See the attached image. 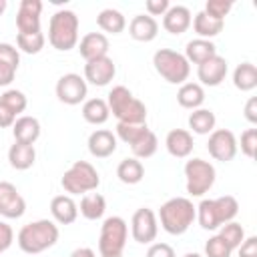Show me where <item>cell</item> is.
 <instances>
[{"mask_svg": "<svg viewBox=\"0 0 257 257\" xmlns=\"http://www.w3.org/2000/svg\"><path fill=\"white\" fill-rule=\"evenodd\" d=\"M215 167L205 159H189L185 163L187 193L191 197H203L215 185Z\"/></svg>", "mask_w": 257, "mask_h": 257, "instance_id": "9", "label": "cell"}, {"mask_svg": "<svg viewBox=\"0 0 257 257\" xmlns=\"http://www.w3.org/2000/svg\"><path fill=\"white\" fill-rule=\"evenodd\" d=\"M231 253L233 249L219 235L209 237L205 243V257H231Z\"/></svg>", "mask_w": 257, "mask_h": 257, "instance_id": "40", "label": "cell"}, {"mask_svg": "<svg viewBox=\"0 0 257 257\" xmlns=\"http://www.w3.org/2000/svg\"><path fill=\"white\" fill-rule=\"evenodd\" d=\"M0 102H4L16 116H18L20 112H24V110H26V104H28L26 94H24L22 90H16V88H8V90H4L2 96H0Z\"/></svg>", "mask_w": 257, "mask_h": 257, "instance_id": "39", "label": "cell"}, {"mask_svg": "<svg viewBox=\"0 0 257 257\" xmlns=\"http://www.w3.org/2000/svg\"><path fill=\"white\" fill-rule=\"evenodd\" d=\"M165 147L169 151V155L177 157V159H187L193 153V135L187 128H173L169 131L167 139H165Z\"/></svg>", "mask_w": 257, "mask_h": 257, "instance_id": "22", "label": "cell"}, {"mask_svg": "<svg viewBox=\"0 0 257 257\" xmlns=\"http://www.w3.org/2000/svg\"><path fill=\"white\" fill-rule=\"evenodd\" d=\"M110 116L108 104L102 98H88L82 104V118L90 124H104Z\"/></svg>", "mask_w": 257, "mask_h": 257, "instance_id": "33", "label": "cell"}, {"mask_svg": "<svg viewBox=\"0 0 257 257\" xmlns=\"http://www.w3.org/2000/svg\"><path fill=\"white\" fill-rule=\"evenodd\" d=\"M50 215L58 225H70L78 217V205L70 195H56L50 201Z\"/></svg>", "mask_w": 257, "mask_h": 257, "instance_id": "20", "label": "cell"}, {"mask_svg": "<svg viewBox=\"0 0 257 257\" xmlns=\"http://www.w3.org/2000/svg\"><path fill=\"white\" fill-rule=\"evenodd\" d=\"M62 189L72 197V195H86L98 189L100 177L98 171L88 163V161H74L68 171H64L60 179Z\"/></svg>", "mask_w": 257, "mask_h": 257, "instance_id": "6", "label": "cell"}, {"mask_svg": "<svg viewBox=\"0 0 257 257\" xmlns=\"http://www.w3.org/2000/svg\"><path fill=\"white\" fill-rule=\"evenodd\" d=\"M78 211L84 219L88 221H96L104 215L106 211V199L100 195V193H86L82 195L80 199V205H78Z\"/></svg>", "mask_w": 257, "mask_h": 257, "instance_id": "29", "label": "cell"}, {"mask_svg": "<svg viewBox=\"0 0 257 257\" xmlns=\"http://www.w3.org/2000/svg\"><path fill=\"white\" fill-rule=\"evenodd\" d=\"M177 102L183 108H201V104L205 102V88L199 82H183L177 90Z\"/></svg>", "mask_w": 257, "mask_h": 257, "instance_id": "26", "label": "cell"}, {"mask_svg": "<svg viewBox=\"0 0 257 257\" xmlns=\"http://www.w3.org/2000/svg\"><path fill=\"white\" fill-rule=\"evenodd\" d=\"M159 233V221L153 209L149 207H141L135 211L133 219H131V235L137 243H153L157 239Z\"/></svg>", "mask_w": 257, "mask_h": 257, "instance_id": "11", "label": "cell"}, {"mask_svg": "<svg viewBox=\"0 0 257 257\" xmlns=\"http://www.w3.org/2000/svg\"><path fill=\"white\" fill-rule=\"evenodd\" d=\"M193 22V16H191V10L187 6H171L165 16H163V28L169 32V34H183L189 30Z\"/></svg>", "mask_w": 257, "mask_h": 257, "instance_id": "21", "label": "cell"}, {"mask_svg": "<svg viewBox=\"0 0 257 257\" xmlns=\"http://www.w3.org/2000/svg\"><path fill=\"white\" fill-rule=\"evenodd\" d=\"M12 241H14V231H12V227H10L8 223L0 221V253H4V251L12 245Z\"/></svg>", "mask_w": 257, "mask_h": 257, "instance_id": "46", "label": "cell"}, {"mask_svg": "<svg viewBox=\"0 0 257 257\" xmlns=\"http://www.w3.org/2000/svg\"><path fill=\"white\" fill-rule=\"evenodd\" d=\"M86 92H88V86H86V80L76 74V72H68V74H62L56 82V96L60 102L64 104H80L84 102L86 98Z\"/></svg>", "mask_w": 257, "mask_h": 257, "instance_id": "12", "label": "cell"}, {"mask_svg": "<svg viewBox=\"0 0 257 257\" xmlns=\"http://www.w3.org/2000/svg\"><path fill=\"white\" fill-rule=\"evenodd\" d=\"M151 128L147 126V122H143V124H126V122H116V137L122 141V143H126L128 147L131 145H135L139 139H143L147 133H149Z\"/></svg>", "mask_w": 257, "mask_h": 257, "instance_id": "35", "label": "cell"}, {"mask_svg": "<svg viewBox=\"0 0 257 257\" xmlns=\"http://www.w3.org/2000/svg\"><path fill=\"white\" fill-rule=\"evenodd\" d=\"M12 135L16 143H24V145H34L40 137V122L36 116L30 114H22L14 120L12 124Z\"/></svg>", "mask_w": 257, "mask_h": 257, "instance_id": "24", "label": "cell"}, {"mask_svg": "<svg viewBox=\"0 0 257 257\" xmlns=\"http://www.w3.org/2000/svg\"><path fill=\"white\" fill-rule=\"evenodd\" d=\"M237 249H239V257H257V237L255 235L245 237Z\"/></svg>", "mask_w": 257, "mask_h": 257, "instance_id": "45", "label": "cell"}, {"mask_svg": "<svg viewBox=\"0 0 257 257\" xmlns=\"http://www.w3.org/2000/svg\"><path fill=\"white\" fill-rule=\"evenodd\" d=\"M227 70H229V66H227V60L223 58V56H219V54H215L213 58H209V60H205V62H201L199 66H197V76H199V84L203 86H219L223 80H225V76H227Z\"/></svg>", "mask_w": 257, "mask_h": 257, "instance_id": "16", "label": "cell"}, {"mask_svg": "<svg viewBox=\"0 0 257 257\" xmlns=\"http://www.w3.org/2000/svg\"><path fill=\"white\" fill-rule=\"evenodd\" d=\"M191 24H193V30L197 32V36H199V38H205V40H211L213 36H217V34L223 30V26H225L223 20L211 18V16L205 14L203 10L195 14V18H193Z\"/></svg>", "mask_w": 257, "mask_h": 257, "instance_id": "30", "label": "cell"}, {"mask_svg": "<svg viewBox=\"0 0 257 257\" xmlns=\"http://www.w3.org/2000/svg\"><path fill=\"white\" fill-rule=\"evenodd\" d=\"M48 42L52 48L66 52L78 44V16L72 10H58L48 24Z\"/></svg>", "mask_w": 257, "mask_h": 257, "instance_id": "5", "label": "cell"}, {"mask_svg": "<svg viewBox=\"0 0 257 257\" xmlns=\"http://www.w3.org/2000/svg\"><path fill=\"white\" fill-rule=\"evenodd\" d=\"M233 84L241 92H249L257 86V68L253 62H241L233 70Z\"/></svg>", "mask_w": 257, "mask_h": 257, "instance_id": "34", "label": "cell"}, {"mask_svg": "<svg viewBox=\"0 0 257 257\" xmlns=\"http://www.w3.org/2000/svg\"><path fill=\"white\" fill-rule=\"evenodd\" d=\"M145 8H147L149 16H165V12L171 8V4H169V0H147Z\"/></svg>", "mask_w": 257, "mask_h": 257, "instance_id": "43", "label": "cell"}, {"mask_svg": "<svg viewBox=\"0 0 257 257\" xmlns=\"http://www.w3.org/2000/svg\"><path fill=\"white\" fill-rule=\"evenodd\" d=\"M20 52L16 46L8 42H0V86H8L18 70Z\"/></svg>", "mask_w": 257, "mask_h": 257, "instance_id": "18", "label": "cell"}, {"mask_svg": "<svg viewBox=\"0 0 257 257\" xmlns=\"http://www.w3.org/2000/svg\"><path fill=\"white\" fill-rule=\"evenodd\" d=\"M217 118L211 108H195L189 114V128L195 135H211L215 131Z\"/></svg>", "mask_w": 257, "mask_h": 257, "instance_id": "31", "label": "cell"}, {"mask_svg": "<svg viewBox=\"0 0 257 257\" xmlns=\"http://www.w3.org/2000/svg\"><path fill=\"white\" fill-rule=\"evenodd\" d=\"M241 153L249 159L257 153V128H247L241 133Z\"/></svg>", "mask_w": 257, "mask_h": 257, "instance_id": "42", "label": "cell"}, {"mask_svg": "<svg viewBox=\"0 0 257 257\" xmlns=\"http://www.w3.org/2000/svg\"><path fill=\"white\" fill-rule=\"evenodd\" d=\"M78 52L80 56L88 62L94 58H102L108 56V38L102 32H88L80 38L78 42Z\"/></svg>", "mask_w": 257, "mask_h": 257, "instance_id": "17", "label": "cell"}, {"mask_svg": "<svg viewBox=\"0 0 257 257\" xmlns=\"http://www.w3.org/2000/svg\"><path fill=\"white\" fill-rule=\"evenodd\" d=\"M16 118H18V116H16L4 102H0V128H8V126H12Z\"/></svg>", "mask_w": 257, "mask_h": 257, "instance_id": "47", "label": "cell"}, {"mask_svg": "<svg viewBox=\"0 0 257 257\" xmlns=\"http://www.w3.org/2000/svg\"><path fill=\"white\" fill-rule=\"evenodd\" d=\"M159 221L169 235H183L197 221V207L187 197H173L161 205Z\"/></svg>", "mask_w": 257, "mask_h": 257, "instance_id": "2", "label": "cell"}, {"mask_svg": "<svg viewBox=\"0 0 257 257\" xmlns=\"http://www.w3.org/2000/svg\"><path fill=\"white\" fill-rule=\"evenodd\" d=\"M40 12L42 2L40 0H22L16 12V28L18 34H34L40 32Z\"/></svg>", "mask_w": 257, "mask_h": 257, "instance_id": "13", "label": "cell"}, {"mask_svg": "<svg viewBox=\"0 0 257 257\" xmlns=\"http://www.w3.org/2000/svg\"><path fill=\"white\" fill-rule=\"evenodd\" d=\"M8 161H10V167L16 169V171H26L34 165L36 161V149L34 145H24V143H16L8 149Z\"/></svg>", "mask_w": 257, "mask_h": 257, "instance_id": "25", "label": "cell"}, {"mask_svg": "<svg viewBox=\"0 0 257 257\" xmlns=\"http://www.w3.org/2000/svg\"><path fill=\"white\" fill-rule=\"evenodd\" d=\"M145 257H175V249L169 243H153Z\"/></svg>", "mask_w": 257, "mask_h": 257, "instance_id": "44", "label": "cell"}, {"mask_svg": "<svg viewBox=\"0 0 257 257\" xmlns=\"http://www.w3.org/2000/svg\"><path fill=\"white\" fill-rule=\"evenodd\" d=\"M88 153L96 159H106L116 151V135L106 128H96L88 137Z\"/></svg>", "mask_w": 257, "mask_h": 257, "instance_id": "19", "label": "cell"}, {"mask_svg": "<svg viewBox=\"0 0 257 257\" xmlns=\"http://www.w3.org/2000/svg\"><path fill=\"white\" fill-rule=\"evenodd\" d=\"M128 34L139 42H151L159 34V22L149 14H137L128 22Z\"/></svg>", "mask_w": 257, "mask_h": 257, "instance_id": "23", "label": "cell"}, {"mask_svg": "<svg viewBox=\"0 0 257 257\" xmlns=\"http://www.w3.org/2000/svg\"><path fill=\"white\" fill-rule=\"evenodd\" d=\"M128 237V225L122 217L112 215L106 217L100 225V237H98V253L100 255H118L122 253Z\"/></svg>", "mask_w": 257, "mask_h": 257, "instance_id": "8", "label": "cell"}, {"mask_svg": "<svg viewBox=\"0 0 257 257\" xmlns=\"http://www.w3.org/2000/svg\"><path fill=\"white\" fill-rule=\"evenodd\" d=\"M26 211V201L18 193V189L8 183L0 181V215L6 219H18Z\"/></svg>", "mask_w": 257, "mask_h": 257, "instance_id": "14", "label": "cell"}, {"mask_svg": "<svg viewBox=\"0 0 257 257\" xmlns=\"http://www.w3.org/2000/svg\"><path fill=\"white\" fill-rule=\"evenodd\" d=\"M217 54V48L211 40H205V38H195L191 42H187V48H185V58L189 60V64H201L209 58H213Z\"/></svg>", "mask_w": 257, "mask_h": 257, "instance_id": "27", "label": "cell"}, {"mask_svg": "<svg viewBox=\"0 0 257 257\" xmlns=\"http://www.w3.org/2000/svg\"><path fill=\"white\" fill-rule=\"evenodd\" d=\"M58 225L50 219H38L32 223H26L20 231H18V247L28 253V255H36L42 253L50 247L56 245L58 241Z\"/></svg>", "mask_w": 257, "mask_h": 257, "instance_id": "1", "label": "cell"}, {"mask_svg": "<svg viewBox=\"0 0 257 257\" xmlns=\"http://www.w3.org/2000/svg\"><path fill=\"white\" fill-rule=\"evenodd\" d=\"M233 251L243 243V239H245V229H243V225L241 223H235V221H229V223H225L223 227H221V231L217 233Z\"/></svg>", "mask_w": 257, "mask_h": 257, "instance_id": "37", "label": "cell"}, {"mask_svg": "<svg viewBox=\"0 0 257 257\" xmlns=\"http://www.w3.org/2000/svg\"><path fill=\"white\" fill-rule=\"evenodd\" d=\"M98 257H122V253H118V255H98Z\"/></svg>", "mask_w": 257, "mask_h": 257, "instance_id": "52", "label": "cell"}, {"mask_svg": "<svg viewBox=\"0 0 257 257\" xmlns=\"http://www.w3.org/2000/svg\"><path fill=\"white\" fill-rule=\"evenodd\" d=\"M96 24L100 30H104L108 34H120L126 28V18L122 16V12H118L114 8H104L96 16Z\"/></svg>", "mask_w": 257, "mask_h": 257, "instance_id": "32", "label": "cell"}, {"mask_svg": "<svg viewBox=\"0 0 257 257\" xmlns=\"http://www.w3.org/2000/svg\"><path fill=\"white\" fill-rule=\"evenodd\" d=\"M106 104H108V110L114 114V118L118 122H126V124H143V122H147V106H145V102L135 98L133 92L122 84L110 88Z\"/></svg>", "mask_w": 257, "mask_h": 257, "instance_id": "4", "label": "cell"}, {"mask_svg": "<svg viewBox=\"0 0 257 257\" xmlns=\"http://www.w3.org/2000/svg\"><path fill=\"white\" fill-rule=\"evenodd\" d=\"M157 149H159V141H157V135L153 131H149L143 139H139L135 145H131L135 159H149L157 153Z\"/></svg>", "mask_w": 257, "mask_h": 257, "instance_id": "36", "label": "cell"}, {"mask_svg": "<svg viewBox=\"0 0 257 257\" xmlns=\"http://www.w3.org/2000/svg\"><path fill=\"white\" fill-rule=\"evenodd\" d=\"M237 149H239V143H237L233 131H229V128H215L209 135L207 151H209V155L215 161H221V163L233 161L235 155H237Z\"/></svg>", "mask_w": 257, "mask_h": 257, "instance_id": "10", "label": "cell"}, {"mask_svg": "<svg viewBox=\"0 0 257 257\" xmlns=\"http://www.w3.org/2000/svg\"><path fill=\"white\" fill-rule=\"evenodd\" d=\"M114 74H116V66L108 56L94 58L84 64V80L94 86H106L114 78Z\"/></svg>", "mask_w": 257, "mask_h": 257, "instance_id": "15", "label": "cell"}, {"mask_svg": "<svg viewBox=\"0 0 257 257\" xmlns=\"http://www.w3.org/2000/svg\"><path fill=\"white\" fill-rule=\"evenodd\" d=\"M68 257H96V253H94L90 247H78V249H74Z\"/></svg>", "mask_w": 257, "mask_h": 257, "instance_id": "49", "label": "cell"}, {"mask_svg": "<svg viewBox=\"0 0 257 257\" xmlns=\"http://www.w3.org/2000/svg\"><path fill=\"white\" fill-rule=\"evenodd\" d=\"M183 257H203V255L201 253H185Z\"/></svg>", "mask_w": 257, "mask_h": 257, "instance_id": "51", "label": "cell"}, {"mask_svg": "<svg viewBox=\"0 0 257 257\" xmlns=\"http://www.w3.org/2000/svg\"><path fill=\"white\" fill-rule=\"evenodd\" d=\"M231 8H233V2L231 0H207L203 12L209 14L211 18H217V20H223L225 22V16L229 14Z\"/></svg>", "mask_w": 257, "mask_h": 257, "instance_id": "41", "label": "cell"}, {"mask_svg": "<svg viewBox=\"0 0 257 257\" xmlns=\"http://www.w3.org/2000/svg\"><path fill=\"white\" fill-rule=\"evenodd\" d=\"M6 8H8V2H6V0H0V14H2Z\"/></svg>", "mask_w": 257, "mask_h": 257, "instance_id": "50", "label": "cell"}, {"mask_svg": "<svg viewBox=\"0 0 257 257\" xmlns=\"http://www.w3.org/2000/svg\"><path fill=\"white\" fill-rule=\"evenodd\" d=\"M116 177H118V181L124 183V185H137V183H141L143 177H145V167H143V163H141L139 159H135V157L122 159V161L118 163V167H116Z\"/></svg>", "mask_w": 257, "mask_h": 257, "instance_id": "28", "label": "cell"}, {"mask_svg": "<svg viewBox=\"0 0 257 257\" xmlns=\"http://www.w3.org/2000/svg\"><path fill=\"white\" fill-rule=\"evenodd\" d=\"M239 213V203L233 195H223L217 199H203L197 205V221L205 231H215L225 223L233 221Z\"/></svg>", "mask_w": 257, "mask_h": 257, "instance_id": "3", "label": "cell"}, {"mask_svg": "<svg viewBox=\"0 0 257 257\" xmlns=\"http://www.w3.org/2000/svg\"><path fill=\"white\" fill-rule=\"evenodd\" d=\"M153 64H155V70L171 84H183L191 74V64L185 58V54L171 48L157 50L153 54Z\"/></svg>", "mask_w": 257, "mask_h": 257, "instance_id": "7", "label": "cell"}, {"mask_svg": "<svg viewBox=\"0 0 257 257\" xmlns=\"http://www.w3.org/2000/svg\"><path fill=\"white\" fill-rule=\"evenodd\" d=\"M44 34L42 32H34V34H16V46L18 50L26 52V54H38L44 48Z\"/></svg>", "mask_w": 257, "mask_h": 257, "instance_id": "38", "label": "cell"}, {"mask_svg": "<svg viewBox=\"0 0 257 257\" xmlns=\"http://www.w3.org/2000/svg\"><path fill=\"white\" fill-rule=\"evenodd\" d=\"M245 118L251 122V124H255L257 122V98L255 96H251L247 102H245Z\"/></svg>", "mask_w": 257, "mask_h": 257, "instance_id": "48", "label": "cell"}]
</instances>
